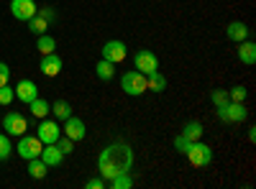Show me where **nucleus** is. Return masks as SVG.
<instances>
[{"label": "nucleus", "mask_w": 256, "mask_h": 189, "mask_svg": "<svg viewBox=\"0 0 256 189\" xmlns=\"http://www.w3.org/2000/svg\"><path fill=\"white\" fill-rule=\"evenodd\" d=\"M95 74H98L100 82H110L116 77V64H113V61H108V59H100L98 67H95Z\"/></svg>", "instance_id": "f3484780"}, {"label": "nucleus", "mask_w": 256, "mask_h": 189, "mask_svg": "<svg viewBox=\"0 0 256 189\" xmlns=\"http://www.w3.org/2000/svg\"><path fill=\"white\" fill-rule=\"evenodd\" d=\"M238 61H241V64H256V44H254V41H241V44H238Z\"/></svg>", "instance_id": "dca6fc26"}, {"label": "nucleus", "mask_w": 256, "mask_h": 189, "mask_svg": "<svg viewBox=\"0 0 256 189\" xmlns=\"http://www.w3.org/2000/svg\"><path fill=\"white\" fill-rule=\"evenodd\" d=\"M120 90L131 97H138L146 92V74H141L138 69H131L120 77Z\"/></svg>", "instance_id": "f03ea898"}, {"label": "nucleus", "mask_w": 256, "mask_h": 189, "mask_svg": "<svg viewBox=\"0 0 256 189\" xmlns=\"http://www.w3.org/2000/svg\"><path fill=\"white\" fill-rule=\"evenodd\" d=\"M41 149H44V143H41L36 136H20V141H18V146H16V151H18V156L20 159H26V161H31V159H38L41 156Z\"/></svg>", "instance_id": "20e7f679"}, {"label": "nucleus", "mask_w": 256, "mask_h": 189, "mask_svg": "<svg viewBox=\"0 0 256 189\" xmlns=\"http://www.w3.org/2000/svg\"><path fill=\"white\" fill-rule=\"evenodd\" d=\"M16 97L20 100V102H31V100H36L38 97V87H36V82H31V79H20L18 85H16Z\"/></svg>", "instance_id": "f8f14e48"}, {"label": "nucleus", "mask_w": 256, "mask_h": 189, "mask_svg": "<svg viewBox=\"0 0 256 189\" xmlns=\"http://www.w3.org/2000/svg\"><path fill=\"white\" fill-rule=\"evenodd\" d=\"M146 90H152V92H164V90H166V79H164L159 72L148 74V77H146Z\"/></svg>", "instance_id": "412c9836"}, {"label": "nucleus", "mask_w": 256, "mask_h": 189, "mask_svg": "<svg viewBox=\"0 0 256 189\" xmlns=\"http://www.w3.org/2000/svg\"><path fill=\"white\" fill-rule=\"evenodd\" d=\"M184 156L190 159V164H192V166L202 169V166H208V164L212 161V149H210L208 143H202V141H192Z\"/></svg>", "instance_id": "7ed1b4c3"}, {"label": "nucleus", "mask_w": 256, "mask_h": 189, "mask_svg": "<svg viewBox=\"0 0 256 189\" xmlns=\"http://www.w3.org/2000/svg\"><path fill=\"white\" fill-rule=\"evenodd\" d=\"M216 113L223 123H244L248 118V110L244 102H228L223 108H216Z\"/></svg>", "instance_id": "39448f33"}, {"label": "nucleus", "mask_w": 256, "mask_h": 189, "mask_svg": "<svg viewBox=\"0 0 256 189\" xmlns=\"http://www.w3.org/2000/svg\"><path fill=\"white\" fill-rule=\"evenodd\" d=\"M36 49L41 51V56H44V54H54L56 41H54L52 36H46V33H41V36H38V41H36Z\"/></svg>", "instance_id": "b1692460"}, {"label": "nucleus", "mask_w": 256, "mask_h": 189, "mask_svg": "<svg viewBox=\"0 0 256 189\" xmlns=\"http://www.w3.org/2000/svg\"><path fill=\"white\" fill-rule=\"evenodd\" d=\"M102 59H108V61H113V64H120V61L128 56V49H126V44H123V41H108V44H105L102 49Z\"/></svg>", "instance_id": "1a4fd4ad"}, {"label": "nucleus", "mask_w": 256, "mask_h": 189, "mask_svg": "<svg viewBox=\"0 0 256 189\" xmlns=\"http://www.w3.org/2000/svg\"><path fill=\"white\" fill-rule=\"evenodd\" d=\"M52 113L56 115V120H67V118L72 115V105H70L67 100H56V102L52 105Z\"/></svg>", "instance_id": "4be33fe9"}, {"label": "nucleus", "mask_w": 256, "mask_h": 189, "mask_svg": "<svg viewBox=\"0 0 256 189\" xmlns=\"http://www.w3.org/2000/svg\"><path fill=\"white\" fill-rule=\"evenodd\" d=\"M110 187H113V189H131V187H134L131 172H123V174L113 177V179H110Z\"/></svg>", "instance_id": "393cba45"}, {"label": "nucleus", "mask_w": 256, "mask_h": 189, "mask_svg": "<svg viewBox=\"0 0 256 189\" xmlns=\"http://www.w3.org/2000/svg\"><path fill=\"white\" fill-rule=\"evenodd\" d=\"M38 69L44 72L46 77H56V74L62 72V59H59L56 54H44V56H41Z\"/></svg>", "instance_id": "4468645a"}, {"label": "nucleus", "mask_w": 256, "mask_h": 189, "mask_svg": "<svg viewBox=\"0 0 256 189\" xmlns=\"http://www.w3.org/2000/svg\"><path fill=\"white\" fill-rule=\"evenodd\" d=\"M226 36L230 41H236V44H241V41L248 38V26L244 23V20H230L228 28H226Z\"/></svg>", "instance_id": "2eb2a0df"}, {"label": "nucleus", "mask_w": 256, "mask_h": 189, "mask_svg": "<svg viewBox=\"0 0 256 189\" xmlns=\"http://www.w3.org/2000/svg\"><path fill=\"white\" fill-rule=\"evenodd\" d=\"M10 13L16 20H31L36 15V3L34 0H10Z\"/></svg>", "instance_id": "9d476101"}, {"label": "nucleus", "mask_w": 256, "mask_h": 189, "mask_svg": "<svg viewBox=\"0 0 256 189\" xmlns=\"http://www.w3.org/2000/svg\"><path fill=\"white\" fill-rule=\"evenodd\" d=\"M228 97H230V102H244V100L248 97V90H246L244 85H236V87L228 90Z\"/></svg>", "instance_id": "bb28decb"}, {"label": "nucleus", "mask_w": 256, "mask_h": 189, "mask_svg": "<svg viewBox=\"0 0 256 189\" xmlns=\"http://www.w3.org/2000/svg\"><path fill=\"white\" fill-rule=\"evenodd\" d=\"M248 141H251V143L256 141V128H254V125H251V128H248Z\"/></svg>", "instance_id": "f704fd0d"}, {"label": "nucleus", "mask_w": 256, "mask_h": 189, "mask_svg": "<svg viewBox=\"0 0 256 189\" xmlns=\"http://www.w3.org/2000/svg\"><path fill=\"white\" fill-rule=\"evenodd\" d=\"M62 136V128L56 125V120H46V118H41V125L36 128V138L41 143H56V138Z\"/></svg>", "instance_id": "6e6552de"}, {"label": "nucleus", "mask_w": 256, "mask_h": 189, "mask_svg": "<svg viewBox=\"0 0 256 189\" xmlns=\"http://www.w3.org/2000/svg\"><path fill=\"white\" fill-rule=\"evenodd\" d=\"M210 100H212V105H216V108H223V105H228V102H230L228 90H212Z\"/></svg>", "instance_id": "cd10ccee"}, {"label": "nucleus", "mask_w": 256, "mask_h": 189, "mask_svg": "<svg viewBox=\"0 0 256 189\" xmlns=\"http://www.w3.org/2000/svg\"><path fill=\"white\" fill-rule=\"evenodd\" d=\"M134 166V149L128 146L126 141H118V143H110L105 146L98 156V172L102 179H113L123 172H131Z\"/></svg>", "instance_id": "f257e3e1"}, {"label": "nucleus", "mask_w": 256, "mask_h": 189, "mask_svg": "<svg viewBox=\"0 0 256 189\" xmlns=\"http://www.w3.org/2000/svg\"><path fill=\"white\" fill-rule=\"evenodd\" d=\"M10 154H13V143H10V136H8V133H0V161H6Z\"/></svg>", "instance_id": "a878e982"}, {"label": "nucleus", "mask_w": 256, "mask_h": 189, "mask_svg": "<svg viewBox=\"0 0 256 189\" xmlns=\"http://www.w3.org/2000/svg\"><path fill=\"white\" fill-rule=\"evenodd\" d=\"M8 79H10V67L6 64V61H0V87L8 85Z\"/></svg>", "instance_id": "2f4dec72"}, {"label": "nucleus", "mask_w": 256, "mask_h": 189, "mask_svg": "<svg viewBox=\"0 0 256 189\" xmlns=\"http://www.w3.org/2000/svg\"><path fill=\"white\" fill-rule=\"evenodd\" d=\"M41 161H44L46 166H49V169H52V166H59L62 161H64V154L56 149V143H46L44 146V149H41V156H38Z\"/></svg>", "instance_id": "ddd939ff"}, {"label": "nucleus", "mask_w": 256, "mask_h": 189, "mask_svg": "<svg viewBox=\"0 0 256 189\" xmlns=\"http://www.w3.org/2000/svg\"><path fill=\"white\" fill-rule=\"evenodd\" d=\"M28 174H31L34 179H44V177L49 174V166L41 161V159H31V161H28Z\"/></svg>", "instance_id": "aec40b11"}, {"label": "nucleus", "mask_w": 256, "mask_h": 189, "mask_svg": "<svg viewBox=\"0 0 256 189\" xmlns=\"http://www.w3.org/2000/svg\"><path fill=\"white\" fill-rule=\"evenodd\" d=\"M26 23H28V31H31V33H36V36L46 33V28H49V20H46V18H41L38 13H36L31 20H26Z\"/></svg>", "instance_id": "5701e85b"}, {"label": "nucleus", "mask_w": 256, "mask_h": 189, "mask_svg": "<svg viewBox=\"0 0 256 189\" xmlns=\"http://www.w3.org/2000/svg\"><path fill=\"white\" fill-rule=\"evenodd\" d=\"M28 108H31V113H34V118H46V115L52 113V105H49L46 100H41V97H36V100H31V102H28Z\"/></svg>", "instance_id": "6ab92c4d"}, {"label": "nucleus", "mask_w": 256, "mask_h": 189, "mask_svg": "<svg viewBox=\"0 0 256 189\" xmlns=\"http://www.w3.org/2000/svg\"><path fill=\"white\" fill-rule=\"evenodd\" d=\"M134 67L141 72V74H154V72H159V59H156V54L152 51V49H141V51H136V56H134Z\"/></svg>", "instance_id": "423d86ee"}, {"label": "nucleus", "mask_w": 256, "mask_h": 189, "mask_svg": "<svg viewBox=\"0 0 256 189\" xmlns=\"http://www.w3.org/2000/svg\"><path fill=\"white\" fill-rule=\"evenodd\" d=\"M64 136L67 138H72V141H82L84 136H88V131H84V123L80 120V118H74V115H70L67 120H64Z\"/></svg>", "instance_id": "9b49d317"}, {"label": "nucleus", "mask_w": 256, "mask_h": 189, "mask_svg": "<svg viewBox=\"0 0 256 189\" xmlns=\"http://www.w3.org/2000/svg\"><path fill=\"white\" fill-rule=\"evenodd\" d=\"M84 187H88V189H102L105 182L102 179H90V182H84Z\"/></svg>", "instance_id": "72a5a7b5"}, {"label": "nucleus", "mask_w": 256, "mask_h": 189, "mask_svg": "<svg viewBox=\"0 0 256 189\" xmlns=\"http://www.w3.org/2000/svg\"><path fill=\"white\" fill-rule=\"evenodd\" d=\"M36 13H38L41 18H46L49 23H52V20L56 18V10H54V8H49V5H46V8H36Z\"/></svg>", "instance_id": "473e14b6"}, {"label": "nucleus", "mask_w": 256, "mask_h": 189, "mask_svg": "<svg viewBox=\"0 0 256 189\" xmlns=\"http://www.w3.org/2000/svg\"><path fill=\"white\" fill-rule=\"evenodd\" d=\"M13 97H16V87H10V85L0 87V105H10Z\"/></svg>", "instance_id": "c756f323"}, {"label": "nucleus", "mask_w": 256, "mask_h": 189, "mask_svg": "<svg viewBox=\"0 0 256 189\" xmlns=\"http://www.w3.org/2000/svg\"><path fill=\"white\" fill-rule=\"evenodd\" d=\"M184 138H190V141H200L202 138V133H205V128H202V123H198V120H190V123H184V128L180 131Z\"/></svg>", "instance_id": "a211bd4d"}, {"label": "nucleus", "mask_w": 256, "mask_h": 189, "mask_svg": "<svg viewBox=\"0 0 256 189\" xmlns=\"http://www.w3.org/2000/svg\"><path fill=\"white\" fill-rule=\"evenodd\" d=\"M190 143H192V141H190V138H184V136L180 133V136L174 138V149H177L180 154H187V149H190Z\"/></svg>", "instance_id": "7c9ffc66"}, {"label": "nucleus", "mask_w": 256, "mask_h": 189, "mask_svg": "<svg viewBox=\"0 0 256 189\" xmlns=\"http://www.w3.org/2000/svg\"><path fill=\"white\" fill-rule=\"evenodd\" d=\"M56 149H59L64 156H70V154L74 151V141H72V138H67V136H64V138L59 136V138H56Z\"/></svg>", "instance_id": "c85d7f7f"}, {"label": "nucleus", "mask_w": 256, "mask_h": 189, "mask_svg": "<svg viewBox=\"0 0 256 189\" xmlns=\"http://www.w3.org/2000/svg\"><path fill=\"white\" fill-rule=\"evenodd\" d=\"M0 125H3V131L8 136H18V138L28 131V120L20 115V113H8L3 120H0Z\"/></svg>", "instance_id": "0eeeda50"}]
</instances>
